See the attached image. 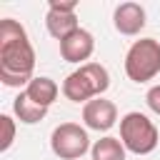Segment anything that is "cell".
<instances>
[{
    "label": "cell",
    "mask_w": 160,
    "mask_h": 160,
    "mask_svg": "<svg viewBox=\"0 0 160 160\" xmlns=\"http://www.w3.org/2000/svg\"><path fill=\"white\" fill-rule=\"evenodd\" d=\"M35 50L25 28L12 20H0V80L8 88L28 85L35 75Z\"/></svg>",
    "instance_id": "6da1fadb"
},
{
    "label": "cell",
    "mask_w": 160,
    "mask_h": 160,
    "mask_svg": "<svg viewBox=\"0 0 160 160\" xmlns=\"http://www.w3.org/2000/svg\"><path fill=\"white\" fill-rule=\"evenodd\" d=\"M108 88H110V72L100 62H85L62 80V95L70 102H82V105L95 98H102Z\"/></svg>",
    "instance_id": "7a4b0ae2"
},
{
    "label": "cell",
    "mask_w": 160,
    "mask_h": 160,
    "mask_svg": "<svg viewBox=\"0 0 160 160\" xmlns=\"http://www.w3.org/2000/svg\"><path fill=\"white\" fill-rule=\"evenodd\" d=\"M120 142L125 145L128 152L150 155L160 142V132L148 115L132 110L120 118Z\"/></svg>",
    "instance_id": "3957f363"
},
{
    "label": "cell",
    "mask_w": 160,
    "mask_h": 160,
    "mask_svg": "<svg viewBox=\"0 0 160 160\" xmlns=\"http://www.w3.org/2000/svg\"><path fill=\"white\" fill-rule=\"evenodd\" d=\"M160 72V42L155 38L135 40L125 52V75L132 82H150Z\"/></svg>",
    "instance_id": "277c9868"
},
{
    "label": "cell",
    "mask_w": 160,
    "mask_h": 160,
    "mask_svg": "<svg viewBox=\"0 0 160 160\" xmlns=\"http://www.w3.org/2000/svg\"><path fill=\"white\" fill-rule=\"evenodd\" d=\"M50 150L60 160H78L90 150L88 130L78 122H60L50 135Z\"/></svg>",
    "instance_id": "5b68a950"
},
{
    "label": "cell",
    "mask_w": 160,
    "mask_h": 160,
    "mask_svg": "<svg viewBox=\"0 0 160 160\" xmlns=\"http://www.w3.org/2000/svg\"><path fill=\"white\" fill-rule=\"evenodd\" d=\"M75 10H78V2L75 0H50L48 15H45V28H48V32L58 42L65 40L68 35H72L80 28Z\"/></svg>",
    "instance_id": "8992f818"
},
{
    "label": "cell",
    "mask_w": 160,
    "mask_h": 160,
    "mask_svg": "<svg viewBox=\"0 0 160 160\" xmlns=\"http://www.w3.org/2000/svg\"><path fill=\"white\" fill-rule=\"evenodd\" d=\"M82 122L88 130H98V132H108L115 122H118V108L112 100L105 98H95L90 102L82 105Z\"/></svg>",
    "instance_id": "52a82bcc"
},
{
    "label": "cell",
    "mask_w": 160,
    "mask_h": 160,
    "mask_svg": "<svg viewBox=\"0 0 160 160\" xmlns=\"http://www.w3.org/2000/svg\"><path fill=\"white\" fill-rule=\"evenodd\" d=\"M92 52H95V38L85 28H78L72 35H68L65 40H60V55H62L65 62L85 65Z\"/></svg>",
    "instance_id": "ba28073f"
},
{
    "label": "cell",
    "mask_w": 160,
    "mask_h": 160,
    "mask_svg": "<svg viewBox=\"0 0 160 160\" xmlns=\"http://www.w3.org/2000/svg\"><path fill=\"white\" fill-rule=\"evenodd\" d=\"M145 22V8L140 2H120L112 12V25L120 35H138Z\"/></svg>",
    "instance_id": "9c48e42d"
},
{
    "label": "cell",
    "mask_w": 160,
    "mask_h": 160,
    "mask_svg": "<svg viewBox=\"0 0 160 160\" xmlns=\"http://www.w3.org/2000/svg\"><path fill=\"white\" fill-rule=\"evenodd\" d=\"M62 88H58V82L52 80V78H48V75H35L28 85H25V95L32 100V102H38L40 108H50L52 102H55V98H58V92H60Z\"/></svg>",
    "instance_id": "30bf717a"
},
{
    "label": "cell",
    "mask_w": 160,
    "mask_h": 160,
    "mask_svg": "<svg viewBox=\"0 0 160 160\" xmlns=\"http://www.w3.org/2000/svg\"><path fill=\"white\" fill-rule=\"evenodd\" d=\"M12 112H15V118H18L20 122L35 125V122H40V120L48 115V108H40V105L32 102L25 92H18V98L12 100Z\"/></svg>",
    "instance_id": "8fae6325"
},
{
    "label": "cell",
    "mask_w": 160,
    "mask_h": 160,
    "mask_svg": "<svg viewBox=\"0 0 160 160\" xmlns=\"http://www.w3.org/2000/svg\"><path fill=\"white\" fill-rule=\"evenodd\" d=\"M125 145L120 142V138L105 135L100 140H95V145L90 148L92 160H125Z\"/></svg>",
    "instance_id": "7c38bea8"
},
{
    "label": "cell",
    "mask_w": 160,
    "mask_h": 160,
    "mask_svg": "<svg viewBox=\"0 0 160 160\" xmlns=\"http://www.w3.org/2000/svg\"><path fill=\"white\" fill-rule=\"evenodd\" d=\"M0 125H2V140H0V150H10L12 140H15V120L10 115H0Z\"/></svg>",
    "instance_id": "4fadbf2b"
},
{
    "label": "cell",
    "mask_w": 160,
    "mask_h": 160,
    "mask_svg": "<svg viewBox=\"0 0 160 160\" xmlns=\"http://www.w3.org/2000/svg\"><path fill=\"white\" fill-rule=\"evenodd\" d=\"M145 102H148V108H150L155 115H160V85H152V88L145 92Z\"/></svg>",
    "instance_id": "5bb4252c"
}]
</instances>
